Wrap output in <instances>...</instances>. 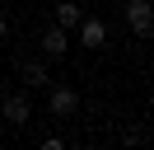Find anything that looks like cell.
Instances as JSON below:
<instances>
[{
    "instance_id": "obj_3",
    "label": "cell",
    "mask_w": 154,
    "mask_h": 150,
    "mask_svg": "<svg viewBox=\"0 0 154 150\" xmlns=\"http://www.w3.org/2000/svg\"><path fill=\"white\" fill-rule=\"evenodd\" d=\"M47 108L56 112V117H70V112L79 108V94L70 89V84H47Z\"/></svg>"
},
{
    "instance_id": "obj_4",
    "label": "cell",
    "mask_w": 154,
    "mask_h": 150,
    "mask_svg": "<svg viewBox=\"0 0 154 150\" xmlns=\"http://www.w3.org/2000/svg\"><path fill=\"white\" fill-rule=\"evenodd\" d=\"M79 42H84V47H107V24L94 19V14H84V19H79Z\"/></svg>"
},
{
    "instance_id": "obj_2",
    "label": "cell",
    "mask_w": 154,
    "mask_h": 150,
    "mask_svg": "<svg viewBox=\"0 0 154 150\" xmlns=\"http://www.w3.org/2000/svg\"><path fill=\"white\" fill-rule=\"evenodd\" d=\"M0 117L10 122V127H28V122H33L28 94H5V99H0Z\"/></svg>"
},
{
    "instance_id": "obj_1",
    "label": "cell",
    "mask_w": 154,
    "mask_h": 150,
    "mask_svg": "<svg viewBox=\"0 0 154 150\" xmlns=\"http://www.w3.org/2000/svg\"><path fill=\"white\" fill-rule=\"evenodd\" d=\"M126 28L135 38H154V0H126Z\"/></svg>"
},
{
    "instance_id": "obj_5",
    "label": "cell",
    "mask_w": 154,
    "mask_h": 150,
    "mask_svg": "<svg viewBox=\"0 0 154 150\" xmlns=\"http://www.w3.org/2000/svg\"><path fill=\"white\" fill-rule=\"evenodd\" d=\"M66 52H70V28L51 24L47 33H42V56H66Z\"/></svg>"
},
{
    "instance_id": "obj_8",
    "label": "cell",
    "mask_w": 154,
    "mask_h": 150,
    "mask_svg": "<svg viewBox=\"0 0 154 150\" xmlns=\"http://www.w3.org/2000/svg\"><path fill=\"white\" fill-rule=\"evenodd\" d=\"M5 33H10V24H5V14H0V38H5Z\"/></svg>"
},
{
    "instance_id": "obj_6",
    "label": "cell",
    "mask_w": 154,
    "mask_h": 150,
    "mask_svg": "<svg viewBox=\"0 0 154 150\" xmlns=\"http://www.w3.org/2000/svg\"><path fill=\"white\" fill-rule=\"evenodd\" d=\"M23 84H28V89H47V84H51L47 61H23Z\"/></svg>"
},
{
    "instance_id": "obj_7",
    "label": "cell",
    "mask_w": 154,
    "mask_h": 150,
    "mask_svg": "<svg viewBox=\"0 0 154 150\" xmlns=\"http://www.w3.org/2000/svg\"><path fill=\"white\" fill-rule=\"evenodd\" d=\"M79 19H84V5H75V0H61V5H56V24H61V28H70V33H75Z\"/></svg>"
}]
</instances>
